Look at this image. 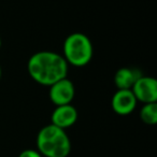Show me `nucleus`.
<instances>
[{"mask_svg": "<svg viewBox=\"0 0 157 157\" xmlns=\"http://www.w3.org/2000/svg\"><path fill=\"white\" fill-rule=\"evenodd\" d=\"M69 65L63 55L52 51H40L33 54L27 63L30 78L42 86H51L68 76Z\"/></svg>", "mask_w": 157, "mask_h": 157, "instance_id": "1", "label": "nucleus"}, {"mask_svg": "<svg viewBox=\"0 0 157 157\" xmlns=\"http://www.w3.org/2000/svg\"><path fill=\"white\" fill-rule=\"evenodd\" d=\"M37 150L43 157H68L71 140L65 129L48 124L39 130L36 139Z\"/></svg>", "mask_w": 157, "mask_h": 157, "instance_id": "2", "label": "nucleus"}, {"mask_svg": "<svg viewBox=\"0 0 157 157\" xmlns=\"http://www.w3.org/2000/svg\"><path fill=\"white\" fill-rule=\"evenodd\" d=\"M63 57L69 66L82 68L90 63L94 55V46L85 33H73L65 39L63 44Z\"/></svg>", "mask_w": 157, "mask_h": 157, "instance_id": "3", "label": "nucleus"}, {"mask_svg": "<svg viewBox=\"0 0 157 157\" xmlns=\"http://www.w3.org/2000/svg\"><path fill=\"white\" fill-rule=\"evenodd\" d=\"M74 96H75V87L73 82L68 78V76L48 86V98L55 107L69 105L73 101Z\"/></svg>", "mask_w": 157, "mask_h": 157, "instance_id": "4", "label": "nucleus"}, {"mask_svg": "<svg viewBox=\"0 0 157 157\" xmlns=\"http://www.w3.org/2000/svg\"><path fill=\"white\" fill-rule=\"evenodd\" d=\"M138 102L150 103L157 102V81L153 76H146L142 74L131 87Z\"/></svg>", "mask_w": 157, "mask_h": 157, "instance_id": "5", "label": "nucleus"}, {"mask_svg": "<svg viewBox=\"0 0 157 157\" xmlns=\"http://www.w3.org/2000/svg\"><path fill=\"white\" fill-rule=\"evenodd\" d=\"M138 100L131 90H117L111 99V107L114 113L121 116H127L136 110Z\"/></svg>", "mask_w": 157, "mask_h": 157, "instance_id": "6", "label": "nucleus"}, {"mask_svg": "<svg viewBox=\"0 0 157 157\" xmlns=\"http://www.w3.org/2000/svg\"><path fill=\"white\" fill-rule=\"evenodd\" d=\"M78 118V113L75 107L69 105H57L51 114V124L61 129H67L73 126Z\"/></svg>", "mask_w": 157, "mask_h": 157, "instance_id": "7", "label": "nucleus"}, {"mask_svg": "<svg viewBox=\"0 0 157 157\" xmlns=\"http://www.w3.org/2000/svg\"><path fill=\"white\" fill-rule=\"evenodd\" d=\"M142 75L141 71L136 68H120L114 74V85L117 90H131L135 82Z\"/></svg>", "mask_w": 157, "mask_h": 157, "instance_id": "8", "label": "nucleus"}, {"mask_svg": "<svg viewBox=\"0 0 157 157\" xmlns=\"http://www.w3.org/2000/svg\"><path fill=\"white\" fill-rule=\"evenodd\" d=\"M140 118L146 125L154 126L157 124V102L144 103L140 110Z\"/></svg>", "mask_w": 157, "mask_h": 157, "instance_id": "9", "label": "nucleus"}, {"mask_svg": "<svg viewBox=\"0 0 157 157\" xmlns=\"http://www.w3.org/2000/svg\"><path fill=\"white\" fill-rule=\"evenodd\" d=\"M17 157H43L39 153L38 150H33V148H27L20 153Z\"/></svg>", "mask_w": 157, "mask_h": 157, "instance_id": "10", "label": "nucleus"}, {"mask_svg": "<svg viewBox=\"0 0 157 157\" xmlns=\"http://www.w3.org/2000/svg\"><path fill=\"white\" fill-rule=\"evenodd\" d=\"M2 78V68H1V65H0V80Z\"/></svg>", "mask_w": 157, "mask_h": 157, "instance_id": "11", "label": "nucleus"}, {"mask_svg": "<svg viewBox=\"0 0 157 157\" xmlns=\"http://www.w3.org/2000/svg\"><path fill=\"white\" fill-rule=\"evenodd\" d=\"M2 48V40H1V37H0V50Z\"/></svg>", "mask_w": 157, "mask_h": 157, "instance_id": "12", "label": "nucleus"}]
</instances>
